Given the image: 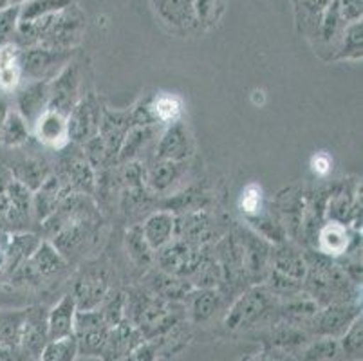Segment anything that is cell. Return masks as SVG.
<instances>
[{
    "label": "cell",
    "mask_w": 363,
    "mask_h": 361,
    "mask_svg": "<svg viewBox=\"0 0 363 361\" xmlns=\"http://www.w3.org/2000/svg\"><path fill=\"white\" fill-rule=\"evenodd\" d=\"M85 15L76 4L64 11L42 16L33 22L16 24L13 44L21 49L40 48L56 49V51H72L80 44L85 33Z\"/></svg>",
    "instance_id": "cell-1"
},
{
    "label": "cell",
    "mask_w": 363,
    "mask_h": 361,
    "mask_svg": "<svg viewBox=\"0 0 363 361\" xmlns=\"http://www.w3.org/2000/svg\"><path fill=\"white\" fill-rule=\"evenodd\" d=\"M125 320L140 331L145 342H154L176 323L188 320L186 306L163 300L147 287H132L125 293Z\"/></svg>",
    "instance_id": "cell-2"
},
{
    "label": "cell",
    "mask_w": 363,
    "mask_h": 361,
    "mask_svg": "<svg viewBox=\"0 0 363 361\" xmlns=\"http://www.w3.org/2000/svg\"><path fill=\"white\" fill-rule=\"evenodd\" d=\"M279 298L264 286H252L226 309L223 326L230 333H260L279 323Z\"/></svg>",
    "instance_id": "cell-3"
},
{
    "label": "cell",
    "mask_w": 363,
    "mask_h": 361,
    "mask_svg": "<svg viewBox=\"0 0 363 361\" xmlns=\"http://www.w3.org/2000/svg\"><path fill=\"white\" fill-rule=\"evenodd\" d=\"M67 267L69 262L52 248L51 243H40L35 253L9 277L8 282L13 286L42 287L44 284H51L55 278L64 277Z\"/></svg>",
    "instance_id": "cell-4"
},
{
    "label": "cell",
    "mask_w": 363,
    "mask_h": 361,
    "mask_svg": "<svg viewBox=\"0 0 363 361\" xmlns=\"http://www.w3.org/2000/svg\"><path fill=\"white\" fill-rule=\"evenodd\" d=\"M100 221V215H94V217L82 218V221H76V223L62 228L55 237H51L52 248L67 262L85 257V251L91 250L98 243V238H100V235H98L101 226Z\"/></svg>",
    "instance_id": "cell-5"
},
{
    "label": "cell",
    "mask_w": 363,
    "mask_h": 361,
    "mask_svg": "<svg viewBox=\"0 0 363 361\" xmlns=\"http://www.w3.org/2000/svg\"><path fill=\"white\" fill-rule=\"evenodd\" d=\"M72 51L35 48L21 49L22 79L26 82H51L71 62Z\"/></svg>",
    "instance_id": "cell-6"
},
{
    "label": "cell",
    "mask_w": 363,
    "mask_h": 361,
    "mask_svg": "<svg viewBox=\"0 0 363 361\" xmlns=\"http://www.w3.org/2000/svg\"><path fill=\"white\" fill-rule=\"evenodd\" d=\"M362 316L359 304H333L320 307L306 326V331L313 338H331L340 340L343 333L351 327L356 318Z\"/></svg>",
    "instance_id": "cell-7"
},
{
    "label": "cell",
    "mask_w": 363,
    "mask_h": 361,
    "mask_svg": "<svg viewBox=\"0 0 363 361\" xmlns=\"http://www.w3.org/2000/svg\"><path fill=\"white\" fill-rule=\"evenodd\" d=\"M203 251L204 246H196L181 238H172L167 246L154 253V262L157 264V270L188 280L201 262Z\"/></svg>",
    "instance_id": "cell-8"
},
{
    "label": "cell",
    "mask_w": 363,
    "mask_h": 361,
    "mask_svg": "<svg viewBox=\"0 0 363 361\" xmlns=\"http://www.w3.org/2000/svg\"><path fill=\"white\" fill-rule=\"evenodd\" d=\"M111 326L98 309L78 311L74 320V340L78 347V356L100 357L107 342Z\"/></svg>",
    "instance_id": "cell-9"
},
{
    "label": "cell",
    "mask_w": 363,
    "mask_h": 361,
    "mask_svg": "<svg viewBox=\"0 0 363 361\" xmlns=\"http://www.w3.org/2000/svg\"><path fill=\"white\" fill-rule=\"evenodd\" d=\"M101 114H104V105L94 92L82 96L71 114L67 116L69 141L82 147L89 139L94 138L100 130Z\"/></svg>",
    "instance_id": "cell-10"
},
{
    "label": "cell",
    "mask_w": 363,
    "mask_h": 361,
    "mask_svg": "<svg viewBox=\"0 0 363 361\" xmlns=\"http://www.w3.org/2000/svg\"><path fill=\"white\" fill-rule=\"evenodd\" d=\"M80 99V69L69 62L55 78L49 82L48 111H55L67 118Z\"/></svg>",
    "instance_id": "cell-11"
},
{
    "label": "cell",
    "mask_w": 363,
    "mask_h": 361,
    "mask_svg": "<svg viewBox=\"0 0 363 361\" xmlns=\"http://www.w3.org/2000/svg\"><path fill=\"white\" fill-rule=\"evenodd\" d=\"M64 150L67 152V147ZM56 175L60 177L64 187L71 194L94 195L96 191V172L89 165L80 148H76L74 152H67L62 157L60 172Z\"/></svg>",
    "instance_id": "cell-12"
},
{
    "label": "cell",
    "mask_w": 363,
    "mask_h": 361,
    "mask_svg": "<svg viewBox=\"0 0 363 361\" xmlns=\"http://www.w3.org/2000/svg\"><path fill=\"white\" fill-rule=\"evenodd\" d=\"M359 231L351 230L345 224L328 221L316 233V250L331 258H340L349 253H362V237Z\"/></svg>",
    "instance_id": "cell-13"
},
{
    "label": "cell",
    "mask_w": 363,
    "mask_h": 361,
    "mask_svg": "<svg viewBox=\"0 0 363 361\" xmlns=\"http://www.w3.org/2000/svg\"><path fill=\"white\" fill-rule=\"evenodd\" d=\"M108 274L104 267H87L76 277L72 284V298L78 311H94L108 293Z\"/></svg>",
    "instance_id": "cell-14"
},
{
    "label": "cell",
    "mask_w": 363,
    "mask_h": 361,
    "mask_svg": "<svg viewBox=\"0 0 363 361\" xmlns=\"http://www.w3.org/2000/svg\"><path fill=\"white\" fill-rule=\"evenodd\" d=\"M242 246L244 266H246L247 280L252 286H259L264 282L267 271H269V262H272V246L266 238L253 233L250 230H244L237 233Z\"/></svg>",
    "instance_id": "cell-15"
},
{
    "label": "cell",
    "mask_w": 363,
    "mask_h": 361,
    "mask_svg": "<svg viewBox=\"0 0 363 361\" xmlns=\"http://www.w3.org/2000/svg\"><path fill=\"white\" fill-rule=\"evenodd\" d=\"M194 154V139L190 130L183 121L168 125L167 130L160 135V141L156 143V154L154 159L160 161H188Z\"/></svg>",
    "instance_id": "cell-16"
},
{
    "label": "cell",
    "mask_w": 363,
    "mask_h": 361,
    "mask_svg": "<svg viewBox=\"0 0 363 361\" xmlns=\"http://www.w3.org/2000/svg\"><path fill=\"white\" fill-rule=\"evenodd\" d=\"M184 306L188 322L192 326H206L228 309L226 298L219 289H194Z\"/></svg>",
    "instance_id": "cell-17"
},
{
    "label": "cell",
    "mask_w": 363,
    "mask_h": 361,
    "mask_svg": "<svg viewBox=\"0 0 363 361\" xmlns=\"http://www.w3.org/2000/svg\"><path fill=\"white\" fill-rule=\"evenodd\" d=\"M49 343L48 331V311L42 306H35L26 309L24 329H22L21 347L31 360L38 361L42 350Z\"/></svg>",
    "instance_id": "cell-18"
},
{
    "label": "cell",
    "mask_w": 363,
    "mask_h": 361,
    "mask_svg": "<svg viewBox=\"0 0 363 361\" xmlns=\"http://www.w3.org/2000/svg\"><path fill=\"white\" fill-rule=\"evenodd\" d=\"M213 235H216L213 218L206 210L188 211L176 217L174 238H181L196 246H206L213 240Z\"/></svg>",
    "instance_id": "cell-19"
},
{
    "label": "cell",
    "mask_w": 363,
    "mask_h": 361,
    "mask_svg": "<svg viewBox=\"0 0 363 361\" xmlns=\"http://www.w3.org/2000/svg\"><path fill=\"white\" fill-rule=\"evenodd\" d=\"M132 127H134V123H132L130 111L120 112V111H108V109H104L98 135H100L105 148H107L108 155H111V159L116 165H118V155H120L121 145H123L125 138H127L128 130H130Z\"/></svg>",
    "instance_id": "cell-20"
},
{
    "label": "cell",
    "mask_w": 363,
    "mask_h": 361,
    "mask_svg": "<svg viewBox=\"0 0 363 361\" xmlns=\"http://www.w3.org/2000/svg\"><path fill=\"white\" fill-rule=\"evenodd\" d=\"M16 112L26 119L29 128L35 127L36 119L48 111L49 82H28L15 91Z\"/></svg>",
    "instance_id": "cell-21"
},
{
    "label": "cell",
    "mask_w": 363,
    "mask_h": 361,
    "mask_svg": "<svg viewBox=\"0 0 363 361\" xmlns=\"http://www.w3.org/2000/svg\"><path fill=\"white\" fill-rule=\"evenodd\" d=\"M188 161H160L154 159L145 170V187L152 195H167L186 175Z\"/></svg>",
    "instance_id": "cell-22"
},
{
    "label": "cell",
    "mask_w": 363,
    "mask_h": 361,
    "mask_svg": "<svg viewBox=\"0 0 363 361\" xmlns=\"http://www.w3.org/2000/svg\"><path fill=\"white\" fill-rule=\"evenodd\" d=\"M143 343L145 340L140 331L132 326L128 320H121L118 326L111 327V333H108L104 352H101L100 357L104 361H121Z\"/></svg>",
    "instance_id": "cell-23"
},
{
    "label": "cell",
    "mask_w": 363,
    "mask_h": 361,
    "mask_svg": "<svg viewBox=\"0 0 363 361\" xmlns=\"http://www.w3.org/2000/svg\"><path fill=\"white\" fill-rule=\"evenodd\" d=\"M157 16L168 28L188 33L199 26L194 9V0H150Z\"/></svg>",
    "instance_id": "cell-24"
},
{
    "label": "cell",
    "mask_w": 363,
    "mask_h": 361,
    "mask_svg": "<svg viewBox=\"0 0 363 361\" xmlns=\"http://www.w3.org/2000/svg\"><path fill=\"white\" fill-rule=\"evenodd\" d=\"M71 191L64 187L60 177L56 174H51L40 188H36L35 194L31 195V211H33V221L36 224H42L52 211L58 208L62 203V199L69 195Z\"/></svg>",
    "instance_id": "cell-25"
},
{
    "label": "cell",
    "mask_w": 363,
    "mask_h": 361,
    "mask_svg": "<svg viewBox=\"0 0 363 361\" xmlns=\"http://www.w3.org/2000/svg\"><path fill=\"white\" fill-rule=\"evenodd\" d=\"M150 293L156 296L168 300V302H179L184 304L194 291L192 284L184 280V278L172 277L161 270H154L147 274V282L145 286Z\"/></svg>",
    "instance_id": "cell-26"
},
{
    "label": "cell",
    "mask_w": 363,
    "mask_h": 361,
    "mask_svg": "<svg viewBox=\"0 0 363 361\" xmlns=\"http://www.w3.org/2000/svg\"><path fill=\"white\" fill-rule=\"evenodd\" d=\"M36 139L44 143L45 147H51L55 150H64L71 145L67 132V118L55 111H45L40 118L36 119L35 127Z\"/></svg>",
    "instance_id": "cell-27"
},
{
    "label": "cell",
    "mask_w": 363,
    "mask_h": 361,
    "mask_svg": "<svg viewBox=\"0 0 363 361\" xmlns=\"http://www.w3.org/2000/svg\"><path fill=\"white\" fill-rule=\"evenodd\" d=\"M174 230H176V215L167 210L152 211L141 224V233L154 253L170 243L174 238Z\"/></svg>",
    "instance_id": "cell-28"
},
{
    "label": "cell",
    "mask_w": 363,
    "mask_h": 361,
    "mask_svg": "<svg viewBox=\"0 0 363 361\" xmlns=\"http://www.w3.org/2000/svg\"><path fill=\"white\" fill-rule=\"evenodd\" d=\"M269 267L286 277L303 282L306 273H308V262H306V255L293 244H288L286 240L272 248V262Z\"/></svg>",
    "instance_id": "cell-29"
},
{
    "label": "cell",
    "mask_w": 363,
    "mask_h": 361,
    "mask_svg": "<svg viewBox=\"0 0 363 361\" xmlns=\"http://www.w3.org/2000/svg\"><path fill=\"white\" fill-rule=\"evenodd\" d=\"M76 313H78V309H76V302L72 294H64L48 313L49 342L71 338L74 334Z\"/></svg>",
    "instance_id": "cell-30"
},
{
    "label": "cell",
    "mask_w": 363,
    "mask_h": 361,
    "mask_svg": "<svg viewBox=\"0 0 363 361\" xmlns=\"http://www.w3.org/2000/svg\"><path fill=\"white\" fill-rule=\"evenodd\" d=\"M6 168L9 170L11 177L21 184H24L29 191H35L36 188H40V184L52 174L51 167L45 163L44 159L38 157L15 159Z\"/></svg>",
    "instance_id": "cell-31"
},
{
    "label": "cell",
    "mask_w": 363,
    "mask_h": 361,
    "mask_svg": "<svg viewBox=\"0 0 363 361\" xmlns=\"http://www.w3.org/2000/svg\"><path fill=\"white\" fill-rule=\"evenodd\" d=\"M40 243L42 240L38 235L26 233V231H16V233L9 235V244L8 251H6L4 264L6 280H9V277L35 253V250L40 246Z\"/></svg>",
    "instance_id": "cell-32"
},
{
    "label": "cell",
    "mask_w": 363,
    "mask_h": 361,
    "mask_svg": "<svg viewBox=\"0 0 363 361\" xmlns=\"http://www.w3.org/2000/svg\"><path fill=\"white\" fill-rule=\"evenodd\" d=\"M21 84V48H16L13 42L0 45V92H15Z\"/></svg>",
    "instance_id": "cell-33"
},
{
    "label": "cell",
    "mask_w": 363,
    "mask_h": 361,
    "mask_svg": "<svg viewBox=\"0 0 363 361\" xmlns=\"http://www.w3.org/2000/svg\"><path fill=\"white\" fill-rule=\"evenodd\" d=\"M192 338H194L192 323L188 322V320H183V322L176 323L172 329H168L164 334H161L160 338H156L154 342H148V343L154 347L157 357L160 356L172 357V356H176V354H179L183 349H186L188 343L192 342Z\"/></svg>",
    "instance_id": "cell-34"
},
{
    "label": "cell",
    "mask_w": 363,
    "mask_h": 361,
    "mask_svg": "<svg viewBox=\"0 0 363 361\" xmlns=\"http://www.w3.org/2000/svg\"><path fill=\"white\" fill-rule=\"evenodd\" d=\"M157 143V125H147V127H132L125 138L120 148L118 163H128L136 161L140 154Z\"/></svg>",
    "instance_id": "cell-35"
},
{
    "label": "cell",
    "mask_w": 363,
    "mask_h": 361,
    "mask_svg": "<svg viewBox=\"0 0 363 361\" xmlns=\"http://www.w3.org/2000/svg\"><path fill=\"white\" fill-rule=\"evenodd\" d=\"M148 107H150L152 119L156 125H167L168 127V125L179 121L181 114H183L181 99L174 94H167V92L150 96Z\"/></svg>",
    "instance_id": "cell-36"
},
{
    "label": "cell",
    "mask_w": 363,
    "mask_h": 361,
    "mask_svg": "<svg viewBox=\"0 0 363 361\" xmlns=\"http://www.w3.org/2000/svg\"><path fill=\"white\" fill-rule=\"evenodd\" d=\"M296 8L298 26L308 36H316L320 18L333 0H293Z\"/></svg>",
    "instance_id": "cell-37"
},
{
    "label": "cell",
    "mask_w": 363,
    "mask_h": 361,
    "mask_svg": "<svg viewBox=\"0 0 363 361\" xmlns=\"http://www.w3.org/2000/svg\"><path fill=\"white\" fill-rule=\"evenodd\" d=\"M31 128L26 123V119L16 111L9 112L4 125L0 127V143L6 148H21L28 143Z\"/></svg>",
    "instance_id": "cell-38"
},
{
    "label": "cell",
    "mask_w": 363,
    "mask_h": 361,
    "mask_svg": "<svg viewBox=\"0 0 363 361\" xmlns=\"http://www.w3.org/2000/svg\"><path fill=\"white\" fill-rule=\"evenodd\" d=\"M295 357L296 361H345L338 340L331 338H313Z\"/></svg>",
    "instance_id": "cell-39"
},
{
    "label": "cell",
    "mask_w": 363,
    "mask_h": 361,
    "mask_svg": "<svg viewBox=\"0 0 363 361\" xmlns=\"http://www.w3.org/2000/svg\"><path fill=\"white\" fill-rule=\"evenodd\" d=\"M125 246H127L128 257L132 258V262L136 264V266H140L141 270H148L152 266V262H154V251L150 250L143 233H141V224H134L127 231Z\"/></svg>",
    "instance_id": "cell-40"
},
{
    "label": "cell",
    "mask_w": 363,
    "mask_h": 361,
    "mask_svg": "<svg viewBox=\"0 0 363 361\" xmlns=\"http://www.w3.org/2000/svg\"><path fill=\"white\" fill-rule=\"evenodd\" d=\"M26 309L0 311V345H21Z\"/></svg>",
    "instance_id": "cell-41"
},
{
    "label": "cell",
    "mask_w": 363,
    "mask_h": 361,
    "mask_svg": "<svg viewBox=\"0 0 363 361\" xmlns=\"http://www.w3.org/2000/svg\"><path fill=\"white\" fill-rule=\"evenodd\" d=\"M72 4H74V0H26L21 6L18 20L21 22H33V20L42 18V16L64 11V9L71 8Z\"/></svg>",
    "instance_id": "cell-42"
},
{
    "label": "cell",
    "mask_w": 363,
    "mask_h": 361,
    "mask_svg": "<svg viewBox=\"0 0 363 361\" xmlns=\"http://www.w3.org/2000/svg\"><path fill=\"white\" fill-rule=\"evenodd\" d=\"M363 38H362V20H356L347 24L343 31L342 40H340V48L336 52L338 60H362Z\"/></svg>",
    "instance_id": "cell-43"
},
{
    "label": "cell",
    "mask_w": 363,
    "mask_h": 361,
    "mask_svg": "<svg viewBox=\"0 0 363 361\" xmlns=\"http://www.w3.org/2000/svg\"><path fill=\"white\" fill-rule=\"evenodd\" d=\"M363 322L362 316L356 318L354 322L351 323L343 336L338 340L340 350H342V356L345 361H362L363 354Z\"/></svg>",
    "instance_id": "cell-44"
},
{
    "label": "cell",
    "mask_w": 363,
    "mask_h": 361,
    "mask_svg": "<svg viewBox=\"0 0 363 361\" xmlns=\"http://www.w3.org/2000/svg\"><path fill=\"white\" fill-rule=\"evenodd\" d=\"M98 311L105 318V322L111 327L118 326L121 320H125V293L121 289H108L105 294L104 302L100 304Z\"/></svg>",
    "instance_id": "cell-45"
},
{
    "label": "cell",
    "mask_w": 363,
    "mask_h": 361,
    "mask_svg": "<svg viewBox=\"0 0 363 361\" xmlns=\"http://www.w3.org/2000/svg\"><path fill=\"white\" fill-rule=\"evenodd\" d=\"M78 357V347H76L74 336L55 340L45 345L38 361H76Z\"/></svg>",
    "instance_id": "cell-46"
},
{
    "label": "cell",
    "mask_w": 363,
    "mask_h": 361,
    "mask_svg": "<svg viewBox=\"0 0 363 361\" xmlns=\"http://www.w3.org/2000/svg\"><path fill=\"white\" fill-rule=\"evenodd\" d=\"M240 210L246 218H252L264 210L262 190L257 184H247L240 195Z\"/></svg>",
    "instance_id": "cell-47"
},
{
    "label": "cell",
    "mask_w": 363,
    "mask_h": 361,
    "mask_svg": "<svg viewBox=\"0 0 363 361\" xmlns=\"http://www.w3.org/2000/svg\"><path fill=\"white\" fill-rule=\"evenodd\" d=\"M18 15H21V6H11L0 11V45L9 44L13 40L18 24Z\"/></svg>",
    "instance_id": "cell-48"
},
{
    "label": "cell",
    "mask_w": 363,
    "mask_h": 361,
    "mask_svg": "<svg viewBox=\"0 0 363 361\" xmlns=\"http://www.w3.org/2000/svg\"><path fill=\"white\" fill-rule=\"evenodd\" d=\"M194 9L199 24H213L223 9V0H194Z\"/></svg>",
    "instance_id": "cell-49"
},
{
    "label": "cell",
    "mask_w": 363,
    "mask_h": 361,
    "mask_svg": "<svg viewBox=\"0 0 363 361\" xmlns=\"http://www.w3.org/2000/svg\"><path fill=\"white\" fill-rule=\"evenodd\" d=\"M336 4H338L340 13H342L343 20L347 24L356 22V20H362L363 0H336Z\"/></svg>",
    "instance_id": "cell-50"
},
{
    "label": "cell",
    "mask_w": 363,
    "mask_h": 361,
    "mask_svg": "<svg viewBox=\"0 0 363 361\" xmlns=\"http://www.w3.org/2000/svg\"><path fill=\"white\" fill-rule=\"evenodd\" d=\"M240 361H296V357L293 354L280 352L275 349H262L260 352H253L250 356L242 357Z\"/></svg>",
    "instance_id": "cell-51"
},
{
    "label": "cell",
    "mask_w": 363,
    "mask_h": 361,
    "mask_svg": "<svg viewBox=\"0 0 363 361\" xmlns=\"http://www.w3.org/2000/svg\"><path fill=\"white\" fill-rule=\"evenodd\" d=\"M121 361H157V354L150 343L145 342L143 345L138 347L134 352L128 354V356L123 357Z\"/></svg>",
    "instance_id": "cell-52"
},
{
    "label": "cell",
    "mask_w": 363,
    "mask_h": 361,
    "mask_svg": "<svg viewBox=\"0 0 363 361\" xmlns=\"http://www.w3.org/2000/svg\"><path fill=\"white\" fill-rule=\"evenodd\" d=\"M331 165L333 161L328 154H316L313 155L311 159V170L315 172L316 175H320V177H325V175L331 172Z\"/></svg>",
    "instance_id": "cell-53"
},
{
    "label": "cell",
    "mask_w": 363,
    "mask_h": 361,
    "mask_svg": "<svg viewBox=\"0 0 363 361\" xmlns=\"http://www.w3.org/2000/svg\"><path fill=\"white\" fill-rule=\"evenodd\" d=\"M9 235L8 231H0V280H6L4 277V264H6V251H8L9 244Z\"/></svg>",
    "instance_id": "cell-54"
},
{
    "label": "cell",
    "mask_w": 363,
    "mask_h": 361,
    "mask_svg": "<svg viewBox=\"0 0 363 361\" xmlns=\"http://www.w3.org/2000/svg\"><path fill=\"white\" fill-rule=\"evenodd\" d=\"M9 112H11V109H9L8 94L0 92V127L4 125V121H6V118H8Z\"/></svg>",
    "instance_id": "cell-55"
},
{
    "label": "cell",
    "mask_w": 363,
    "mask_h": 361,
    "mask_svg": "<svg viewBox=\"0 0 363 361\" xmlns=\"http://www.w3.org/2000/svg\"><path fill=\"white\" fill-rule=\"evenodd\" d=\"M8 8H11L9 0H0V11H2V9H8Z\"/></svg>",
    "instance_id": "cell-56"
},
{
    "label": "cell",
    "mask_w": 363,
    "mask_h": 361,
    "mask_svg": "<svg viewBox=\"0 0 363 361\" xmlns=\"http://www.w3.org/2000/svg\"><path fill=\"white\" fill-rule=\"evenodd\" d=\"M24 2H26V0H9V4H11V6H22Z\"/></svg>",
    "instance_id": "cell-57"
}]
</instances>
